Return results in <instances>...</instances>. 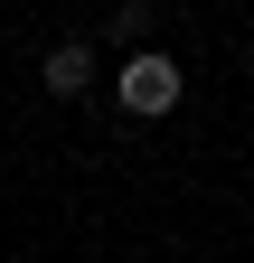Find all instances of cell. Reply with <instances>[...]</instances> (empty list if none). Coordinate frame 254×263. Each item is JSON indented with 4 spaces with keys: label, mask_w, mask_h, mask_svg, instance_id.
Here are the masks:
<instances>
[{
    "label": "cell",
    "mask_w": 254,
    "mask_h": 263,
    "mask_svg": "<svg viewBox=\"0 0 254 263\" xmlns=\"http://www.w3.org/2000/svg\"><path fill=\"white\" fill-rule=\"evenodd\" d=\"M113 94H122V113L160 122V113H179V94H188V76H179V57H160V47H141V57H122V76H113Z\"/></svg>",
    "instance_id": "6da1fadb"
},
{
    "label": "cell",
    "mask_w": 254,
    "mask_h": 263,
    "mask_svg": "<svg viewBox=\"0 0 254 263\" xmlns=\"http://www.w3.org/2000/svg\"><path fill=\"white\" fill-rule=\"evenodd\" d=\"M113 38L141 57V38H151V10H141V0H132V10H113Z\"/></svg>",
    "instance_id": "3957f363"
},
{
    "label": "cell",
    "mask_w": 254,
    "mask_h": 263,
    "mask_svg": "<svg viewBox=\"0 0 254 263\" xmlns=\"http://www.w3.org/2000/svg\"><path fill=\"white\" fill-rule=\"evenodd\" d=\"M38 85H47V94H85V85H94V38H57V47L38 57Z\"/></svg>",
    "instance_id": "7a4b0ae2"
}]
</instances>
